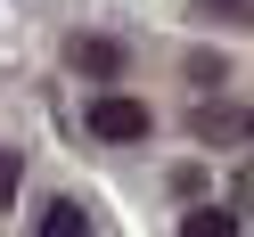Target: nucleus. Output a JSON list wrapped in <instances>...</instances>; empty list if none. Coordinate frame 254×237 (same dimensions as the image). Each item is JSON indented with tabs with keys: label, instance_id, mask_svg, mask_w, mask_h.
I'll list each match as a JSON object with an SVG mask.
<instances>
[{
	"label": "nucleus",
	"instance_id": "obj_3",
	"mask_svg": "<svg viewBox=\"0 0 254 237\" xmlns=\"http://www.w3.org/2000/svg\"><path fill=\"white\" fill-rule=\"evenodd\" d=\"M181 237H238V221L221 213V204H197V213L181 221Z\"/></svg>",
	"mask_w": 254,
	"mask_h": 237
},
{
	"label": "nucleus",
	"instance_id": "obj_5",
	"mask_svg": "<svg viewBox=\"0 0 254 237\" xmlns=\"http://www.w3.org/2000/svg\"><path fill=\"white\" fill-rule=\"evenodd\" d=\"M74 66H90V74H115V49H107V41H74Z\"/></svg>",
	"mask_w": 254,
	"mask_h": 237
},
{
	"label": "nucleus",
	"instance_id": "obj_4",
	"mask_svg": "<svg viewBox=\"0 0 254 237\" xmlns=\"http://www.w3.org/2000/svg\"><path fill=\"white\" fill-rule=\"evenodd\" d=\"M17 180H25V164H17V147H0V213L17 204Z\"/></svg>",
	"mask_w": 254,
	"mask_h": 237
},
{
	"label": "nucleus",
	"instance_id": "obj_1",
	"mask_svg": "<svg viewBox=\"0 0 254 237\" xmlns=\"http://www.w3.org/2000/svg\"><path fill=\"white\" fill-rule=\"evenodd\" d=\"M90 131L99 139H148V106L139 98H99L90 106Z\"/></svg>",
	"mask_w": 254,
	"mask_h": 237
},
{
	"label": "nucleus",
	"instance_id": "obj_2",
	"mask_svg": "<svg viewBox=\"0 0 254 237\" xmlns=\"http://www.w3.org/2000/svg\"><path fill=\"white\" fill-rule=\"evenodd\" d=\"M33 237H90V213H82V204H66V196H58L50 213H41V229H33Z\"/></svg>",
	"mask_w": 254,
	"mask_h": 237
}]
</instances>
